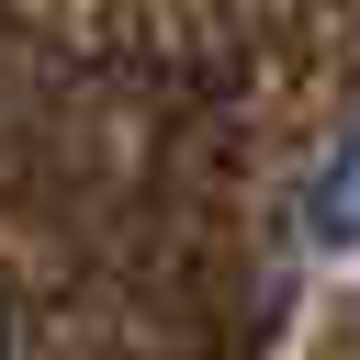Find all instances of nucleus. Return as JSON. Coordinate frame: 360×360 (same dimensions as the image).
<instances>
[{
    "instance_id": "nucleus-1",
    "label": "nucleus",
    "mask_w": 360,
    "mask_h": 360,
    "mask_svg": "<svg viewBox=\"0 0 360 360\" xmlns=\"http://www.w3.org/2000/svg\"><path fill=\"white\" fill-rule=\"evenodd\" d=\"M326 236H360V135H349V158L326 180Z\"/></svg>"
}]
</instances>
